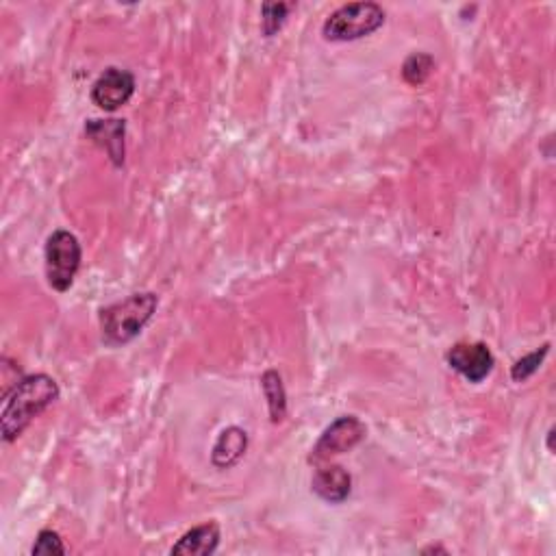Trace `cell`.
<instances>
[{
  "mask_svg": "<svg viewBox=\"0 0 556 556\" xmlns=\"http://www.w3.org/2000/svg\"><path fill=\"white\" fill-rule=\"evenodd\" d=\"M31 554L33 556H63V554H68V548L55 530H42L33 543Z\"/></svg>",
  "mask_w": 556,
  "mask_h": 556,
  "instance_id": "obj_16",
  "label": "cell"
},
{
  "mask_svg": "<svg viewBox=\"0 0 556 556\" xmlns=\"http://www.w3.org/2000/svg\"><path fill=\"white\" fill-rule=\"evenodd\" d=\"M313 494L328 504L346 502L352 491V478L341 465H324L313 474Z\"/></svg>",
  "mask_w": 556,
  "mask_h": 556,
  "instance_id": "obj_9",
  "label": "cell"
},
{
  "mask_svg": "<svg viewBox=\"0 0 556 556\" xmlns=\"http://www.w3.org/2000/svg\"><path fill=\"white\" fill-rule=\"evenodd\" d=\"M550 355V344H543L541 348L533 350L530 355L522 357L520 361H515V365L511 368V378L515 383H526L530 376L537 374L539 368L546 361V357Z\"/></svg>",
  "mask_w": 556,
  "mask_h": 556,
  "instance_id": "obj_14",
  "label": "cell"
},
{
  "mask_svg": "<svg viewBox=\"0 0 556 556\" xmlns=\"http://www.w3.org/2000/svg\"><path fill=\"white\" fill-rule=\"evenodd\" d=\"M135 94V77L129 70L107 68L92 85V103L103 111L122 109Z\"/></svg>",
  "mask_w": 556,
  "mask_h": 556,
  "instance_id": "obj_7",
  "label": "cell"
},
{
  "mask_svg": "<svg viewBox=\"0 0 556 556\" xmlns=\"http://www.w3.org/2000/svg\"><path fill=\"white\" fill-rule=\"evenodd\" d=\"M446 361L454 372H459L465 381L470 383H483L485 378L494 372L496 365L494 352H491L483 341H476V344H467V341L454 344L448 350Z\"/></svg>",
  "mask_w": 556,
  "mask_h": 556,
  "instance_id": "obj_6",
  "label": "cell"
},
{
  "mask_svg": "<svg viewBox=\"0 0 556 556\" xmlns=\"http://www.w3.org/2000/svg\"><path fill=\"white\" fill-rule=\"evenodd\" d=\"M435 70V59L428 53H413L402 63V79L411 87H422Z\"/></svg>",
  "mask_w": 556,
  "mask_h": 556,
  "instance_id": "obj_13",
  "label": "cell"
},
{
  "mask_svg": "<svg viewBox=\"0 0 556 556\" xmlns=\"http://www.w3.org/2000/svg\"><path fill=\"white\" fill-rule=\"evenodd\" d=\"M368 435V426H365L359 417L355 415H341L337 420L326 428L318 444L311 450V463H324L331 461L337 454L350 452L357 448L361 441Z\"/></svg>",
  "mask_w": 556,
  "mask_h": 556,
  "instance_id": "obj_5",
  "label": "cell"
},
{
  "mask_svg": "<svg viewBox=\"0 0 556 556\" xmlns=\"http://www.w3.org/2000/svg\"><path fill=\"white\" fill-rule=\"evenodd\" d=\"M220 526L216 522H205L187 533L174 543L170 550L172 556H211L220 546Z\"/></svg>",
  "mask_w": 556,
  "mask_h": 556,
  "instance_id": "obj_10",
  "label": "cell"
},
{
  "mask_svg": "<svg viewBox=\"0 0 556 556\" xmlns=\"http://www.w3.org/2000/svg\"><path fill=\"white\" fill-rule=\"evenodd\" d=\"M157 307L159 296L153 292L133 294L105 307L100 311V333H103L105 346L122 348L131 344L144 331L146 324L153 320Z\"/></svg>",
  "mask_w": 556,
  "mask_h": 556,
  "instance_id": "obj_2",
  "label": "cell"
},
{
  "mask_svg": "<svg viewBox=\"0 0 556 556\" xmlns=\"http://www.w3.org/2000/svg\"><path fill=\"white\" fill-rule=\"evenodd\" d=\"M548 450L554 452V428H550L548 431Z\"/></svg>",
  "mask_w": 556,
  "mask_h": 556,
  "instance_id": "obj_18",
  "label": "cell"
},
{
  "mask_svg": "<svg viewBox=\"0 0 556 556\" xmlns=\"http://www.w3.org/2000/svg\"><path fill=\"white\" fill-rule=\"evenodd\" d=\"M422 554H448L446 548H441V546H428L422 550Z\"/></svg>",
  "mask_w": 556,
  "mask_h": 556,
  "instance_id": "obj_17",
  "label": "cell"
},
{
  "mask_svg": "<svg viewBox=\"0 0 556 556\" xmlns=\"http://www.w3.org/2000/svg\"><path fill=\"white\" fill-rule=\"evenodd\" d=\"M59 400V385L48 374H31L5 396L3 415H0V428H3L5 444L16 441L40 417L48 407Z\"/></svg>",
  "mask_w": 556,
  "mask_h": 556,
  "instance_id": "obj_1",
  "label": "cell"
},
{
  "mask_svg": "<svg viewBox=\"0 0 556 556\" xmlns=\"http://www.w3.org/2000/svg\"><path fill=\"white\" fill-rule=\"evenodd\" d=\"M44 259H46L48 285L53 287L55 292L66 294L74 285V278H77L81 270L83 250L77 235L63 229L55 231L46 239Z\"/></svg>",
  "mask_w": 556,
  "mask_h": 556,
  "instance_id": "obj_4",
  "label": "cell"
},
{
  "mask_svg": "<svg viewBox=\"0 0 556 556\" xmlns=\"http://www.w3.org/2000/svg\"><path fill=\"white\" fill-rule=\"evenodd\" d=\"M261 387H263L265 400H268L272 424H281L287 415V394H285L281 374L276 370H268L261 376Z\"/></svg>",
  "mask_w": 556,
  "mask_h": 556,
  "instance_id": "obj_12",
  "label": "cell"
},
{
  "mask_svg": "<svg viewBox=\"0 0 556 556\" xmlns=\"http://www.w3.org/2000/svg\"><path fill=\"white\" fill-rule=\"evenodd\" d=\"M248 450V433L239 426H229L220 433L216 446L211 450V463L218 470H231L244 459Z\"/></svg>",
  "mask_w": 556,
  "mask_h": 556,
  "instance_id": "obj_11",
  "label": "cell"
},
{
  "mask_svg": "<svg viewBox=\"0 0 556 556\" xmlns=\"http://www.w3.org/2000/svg\"><path fill=\"white\" fill-rule=\"evenodd\" d=\"M385 9L378 3H348L326 18L322 35L328 42H357L385 24Z\"/></svg>",
  "mask_w": 556,
  "mask_h": 556,
  "instance_id": "obj_3",
  "label": "cell"
},
{
  "mask_svg": "<svg viewBox=\"0 0 556 556\" xmlns=\"http://www.w3.org/2000/svg\"><path fill=\"white\" fill-rule=\"evenodd\" d=\"M294 9V5L287 3H265L261 7V31L265 37H272L283 29L287 14Z\"/></svg>",
  "mask_w": 556,
  "mask_h": 556,
  "instance_id": "obj_15",
  "label": "cell"
},
{
  "mask_svg": "<svg viewBox=\"0 0 556 556\" xmlns=\"http://www.w3.org/2000/svg\"><path fill=\"white\" fill-rule=\"evenodd\" d=\"M85 135L92 139V142L103 148L109 161L116 168L124 166L126 157V122L124 120H87L85 122Z\"/></svg>",
  "mask_w": 556,
  "mask_h": 556,
  "instance_id": "obj_8",
  "label": "cell"
}]
</instances>
